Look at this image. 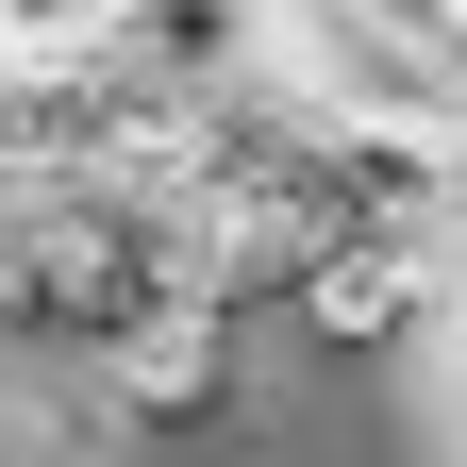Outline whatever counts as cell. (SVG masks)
Segmentation results:
<instances>
[{"label": "cell", "mask_w": 467, "mask_h": 467, "mask_svg": "<svg viewBox=\"0 0 467 467\" xmlns=\"http://www.w3.org/2000/svg\"><path fill=\"white\" fill-rule=\"evenodd\" d=\"M67 418L134 434V451H201L217 418H251V350H234V301H201V317H150L134 350H100V368L67 384Z\"/></svg>", "instance_id": "cell-1"}, {"label": "cell", "mask_w": 467, "mask_h": 467, "mask_svg": "<svg viewBox=\"0 0 467 467\" xmlns=\"http://www.w3.org/2000/svg\"><path fill=\"white\" fill-rule=\"evenodd\" d=\"M284 317H301L334 368H384L418 317H451V251H434V217H368V234H334V251L284 284Z\"/></svg>", "instance_id": "cell-2"}, {"label": "cell", "mask_w": 467, "mask_h": 467, "mask_svg": "<svg viewBox=\"0 0 467 467\" xmlns=\"http://www.w3.org/2000/svg\"><path fill=\"white\" fill-rule=\"evenodd\" d=\"M117 67H134L167 117H217V100H251L267 84V50H284V0H117Z\"/></svg>", "instance_id": "cell-3"}, {"label": "cell", "mask_w": 467, "mask_h": 467, "mask_svg": "<svg viewBox=\"0 0 467 467\" xmlns=\"http://www.w3.org/2000/svg\"><path fill=\"white\" fill-rule=\"evenodd\" d=\"M117 34V0H0V67H84Z\"/></svg>", "instance_id": "cell-4"}, {"label": "cell", "mask_w": 467, "mask_h": 467, "mask_svg": "<svg viewBox=\"0 0 467 467\" xmlns=\"http://www.w3.org/2000/svg\"><path fill=\"white\" fill-rule=\"evenodd\" d=\"M451 350H467V284H451Z\"/></svg>", "instance_id": "cell-5"}, {"label": "cell", "mask_w": 467, "mask_h": 467, "mask_svg": "<svg viewBox=\"0 0 467 467\" xmlns=\"http://www.w3.org/2000/svg\"><path fill=\"white\" fill-rule=\"evenodd\" d=\"M451 17H467V0H451Z\"/></svg>", "instance_id": "cell-6"}]
</instances>
